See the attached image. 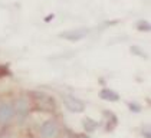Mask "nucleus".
I'll return each instance as SVG.
<instances>
[{
	"mask_svg": "<svg viewBox=\"0 0 151 138\" xmlns=\"http://www.w3.org/2000/svg\"><path fill=\"white\" fill-rule=\"evenodd\" d=\"M128 108H129L131 111H134V112H139V111H141V106H139L137 102H128Z\"/></svg>",
	"mask_w": 151,
	"mask_h": 138,
	"instance_id": "10",
	"label": "nucleus"
},
{
	"mask_svg": "<svg viewBox=\"0 0 151 138\" xmlns=\"http://www.w3.org/2000/svg\"><path fill=\"white\" fill-rule=\"evenodd\" d=\"M63 105L66 106V109H69L70 112H75V114L83 112V109H85V104L82 102L81 99L75 98L73 95H65L63 96Z\"/></svg>",
	"mask_w": 151,
	"mask_h": 138,
	"instance_id": "1",
	"label": "nucleus"
},
{
	"mask_svg": "<svg viewBox=\"0 0 151 138\" xmlns=\"http://www.w3.org/2000/svg\"><path fill=\"white\" fill-rule=\"evenodd\" d=\"M82 124H83L85 131H88V132H92V131H95V129L98 128V122L93 121V119H91V118H85Z\"/></svg>",
	"mask_w": 151,
	"mask_h": 138,
	"instance_id": "8",
	"label": "nucleus"
},
{
	"mask_svg": "<svg viewBox=\"0 0 151 138\" xmlns=\"http://www.w3.org/2000/svg\"><path fill=\"white\" fill-rule=\"evenodd\" d=\"M86 34H88V29L79 27V29H72V30L62 32L60 37L65 39V40H69V42H78V40H82L83 37H86Z\"/></svg>",
	"mask_w": 151,
	"mask_h": 138,
	"instance_id": "3",
	"label": "nucleus"
},
{
	"mask_svg": "<svg viewBox=\"0 0 151 138\" xmlns=\"http://www.w3.org/2000/svg\"><path fill=\"white\" fill-rule=\"evenodd\" d=\"M14 116V111H13V105L10 102H3L0 104V124L4 125L7 122H10Z\"/></svg>",
	"mask_w": 151,
	"mask_h": 138,
	"instance_id": "5",
	"label": "nucleus"
},
{
	"mask_svg": "<svg viewBox=\"0 0 151 138\" xmlns=\"http://www.w3.org/2000/svg\"><path fill=\"white\" fill-rule=\"evenodd\" d=\"M13 111H14V114H16L19 121L24 119L27 116V112H29V101H27V98H24V96L17 98L14 105H13Z\"/></svg>",
	"mask_w": 151,
	"mask_h": 138,
	"instance_id": "2",
	"label": "nucleus"
},
{
	"mask_svg": "<svg viewBox=\"0 0 151 138\" xmlns=\"http://www.w3.org/2000/svg\"><path fill=\"white\" fill-rule=\"evenodd\" d=\"M131 52H134V53H137V55H139V56H142V58H147L145 56V53H144L142 50H139L137 46H132V47H131Z\"/></svg>",
	"mask_w": 151,
	"mask_h": 138,
	"instance_id": "11",
	"label": "nucleus"
},
{
	"mask_svg": "<svg viewBox=\"0 0 151 138\" xmlns=\"http://www.w3.org/2000/svg\"><path fill=\"white\" fill-rule=\"evenodd\" d=\"M141 134L144 135V138H151V132H150V129H148V126H144L141 129Z\"/></svg>",
	"mask_w": 151,
	"mask_h": 138,
	"instance_id": "12",
	"label": "nucleus"
},
{
	"mask_svg": "<svg viewBox=\"0 0 151 138\" xmlns=\"http://www.w3.org/2000/svg\"><path fill=\"white\" fill-rule=\"evenodd\" d=\"M137 27H138V30L148 32L150 30V23L147 22V20H139V22H137Z\"/></svg>",
	"mask_w": 151,
	"mask_h": 138,
	"instance_id": "9",
	"label": "nucleus"
},
{
	"mask_svg": "<svg viewBox=\"0 0 151 138\" xmlns=\"http://www.w3.org/2000/svg\"><path fill=\"white\" fill-rule=\"evenodd\" d=\"M99 98L104 99V101H108V102H116V101H119V95L115 91L109 89V88H104L102 91L99 92Z\"/></svg>",
	"mask_w": 151,
	"mask_h": 138,
	"instance_id": "7",
	"label": "nucleus"
},
{
	"mask_svg": "<svg viewBox=\"0 0 151 138\" xmlns=\"http://www.w3.org/2000/svg\"><path fill=\"white\" fill-rule=\"evenodd\" d=\"M40 135L43 138H55L58 135V124L55 121H46L40 126Z\"/></svg>",
	"mask_w": 151,
	"mask_h": 138,
	"instance_id": "6",
	"label": "nucleus"
},
{
	"mask_svg": "<svg viewBox=\"0 0 151 138\" xmlns=\"http://www.w3.org/2000/svg\"><path fill=\"white\" fill-rule=\"evenodd\" d=\"M78 138H89V137H88V135H79Z\"/></svg>",
	"mask_w": 151,
	"mask_h": 138,
	"instance_id": "13",
	"label": "nucleus"
},
{
	"mask_svg": "<svg viewBox=\"0 0 151 138\" xmlns=\"http://www.w3.org/2000/svg\"><path fill=\"white\" fill-rule=\"evenodd\" d=\"M33 98H35L36 104H37V106H39L40 109L50 111V109H53V106H55V101H53L49 95L43 93V92H35V93H33Z\"/></svg>",
	"mask_w": 151,
	"mask_h": 138,
	"instance_id": "4",
	"label": "nucleus"
}]
</instances>
